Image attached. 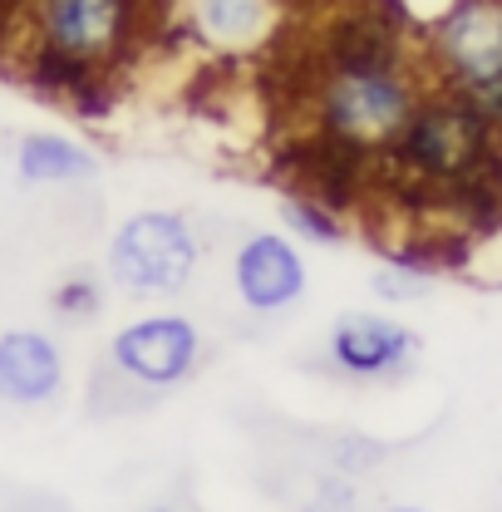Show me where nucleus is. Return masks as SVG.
<instances>
[{"label":"nucleus","mask_w":502,"mask_h":512,"mask_svg":"<svg viewBox=\"0 0 502 512\" xmlns=\"http://www.w3.org/2000/svg\"><path fill=\"white\" fill-rule=\"evenodd\" d=\"M389 158L424 188L448 192L458 202H478L502 188V128L478 114L463 94L439 84L424 94Z\"/></svg>","instance_id":"nucleus-2"},{"label":"nucleus","mask_w":502,"mask_h":512,"mask_svg":"<svg viewBox=\"0 0 502 512\" xmlns=\"http://www.w3.org/2000/svg\"><path fill=\"white\" fill-rule=\"evenodd\" d=\"M424 50L434 84L453 94L502 74V0H448L429 20Z\"/></svg>","instance_id":"nucleus-5"},{"label":"nucleus","mask_w":502,"mask_h":512,"mask_svg":"<svg viewBox=\"0 0 502 512\" xmlns=\"http://www.w3.org/2000/svg\"><path fill=\"white\" fill-rule=\"evenodd\" d=\"M30 79L89 114L94 89L143 30V0H30Z\"/></svg>","instance_id":"nucleus-1"},{"label":"nucleus","mask_w":502,"mask_h":512,"mask_svg":"<svg viewBox=\"0 0 502 512\" xmlns=\"http://www.w3.org/2000/svg\"><path fill=\"white\" fill-rule=\"evenodd\" d=\"M306 256L286 232H251L232 256V291L251 316H281L306 296Z\"/></svg>","instance_id":"nucleus-7"},{"label":"nucleus","mask_w":502,"mask_h":512,"mask_svg":"<svg viewBox=\"0 0 502 512\" xmlns=\"http://www.w3.org/2000/svg\"><path fill=\"white\" fill-rule=\"evenodd\" d=\"M188 25L207 50L247 55L276 25V0H188Z\"/></svg>","instance_id":"nucleus-10"},{"label":"nucleus","mask_w":502,"mask_h":512,"mask_svg":"<svg viewBox=\"0 0 502 512\" xmlns=\"http://www.w3.org/2000/svg\"><path fill=\"white\" fill-rule=\"evenodd\" d=\"M143 512H183V508H143Z\"/></svg>","instance_id":"nucleus-18"},{"label":"nucleus","mask_w":502,"mask_h":512,"mask_svg":"<svg viewBox=\"0 0 502 512\" xmlns=\"http://www.w3.org/2000/svg\"><path fill=\"white\" fill-rule=\"evenodd\" d=\"M281 217H286V232L311 242V247H335L345 237V217L335 202H325L320 192H296L281 202Z\"/></svg>","instance_id":"nucleus-12"},{"label":"nucleus","mask_w":502,"mask_h":512,"mask_svg":"<svg viewBox=\"0 0 502 512\" xmlns=\"http://www.w3.org/2000/svg\"><path fill=\"white\" fill-rule=\"evenodd\" d=\"M355 508H360L355 478H345V473H335V468L315 483L311 493H306V503H301V512H355Z\"/></svg>","instance_id":"nucleus-15"},{"label":"nucleus","mask_w":502,"mask_h":512,"mask_svg":"<svg viewBox=\"0 0 502 512\" xmlns=\"http://www.w3.org/2000/svg\"><path fill=\"white\" fill-rule=\"evenodd\" d=\"M197 256H202V242L183 212L143 207L114 227L104 271L124 296L153 301V296H178L188 286L192 271H197Z\"/></svg>","instance_id":"nucleus-4"},{"label":"nucleus","mask_w":502,"mask_h":512,"mask_svg":"<svg viewBox=\"0 0 502 512\" xmlns=\"http://www.w3.org/2000/svg\"><path fill=\"white\" fill-rule=\"evenodd\" d=\"M99 158L79 143V138H64V133H25L15 143V178L25 188H60V183H84L94 178Z\"/></svg>","instance_id":"nucleus-11"},{"label":"nucleus","mask_w":502,"mask_h":512,"mask_svg":"<svg viewBox=\"0 0 502 512\" xmlns=\"http://www.w3.org/2000/svg\"><path fill=\"white\" fill-rule=\"evenodd\" d=\"M424 84L409 60H365L330 64L315 89V124L320 138L360 153V158H389L394 143L424 104Z\"/></svg>","instance_id":"nucleus-3"},{"label":"nucleus","mask_w":502,"mask_h":512,"mask_svg":"<svg viewBox=\"0 0 502 512\" xmlns=\"http://www.w3.org/2000/svg\"><path fill=\"white\" fill-rule=\"evenodd\" d=\"M384 458H389V448L379 444V439H370V434H340V439L330 444V468L345 473V478H365V473H375Z\"/></svg>","instance_id":"nucleus-14"},{"label":"nucleus","mask_w":502,"mask_h":512,"mask_svg":"<svg viewBox=\"0 0 502 512\" xmlns=\"http://www.w3.org/2000/svg\"><path fill=\"white\" fill-rule=\"evenodd\" d=\"M424 281H429V271L414 266V261H404V256L375 271V291L384 301H414V296L424 291Z\"/></svg>","instance_id":"nucleus-16"},{"label":"nucleus","mask_w":502,"mask_h":512,"mask_svg":"<svg viewBox=\"0 0 502 512\" xmlns=\"http://www.w3.org/2000/svg\"><path fill=\"white\" fill-rule=\"evenodd\" d=\"M419 355V335L409 325L375 311H350L330 325V365L350 380H384L409 370Z\"/></svg>","instance_id":"nucleus-8"},{"label":"nucleus","mask_w":502,"mask_h":512,"mask_svg":"<svg viewBox=\"0 0 502 512\" xmlns=\"http://www.w3.org/2000/svg\"><path fill=\"white\" fill-rule=\"evenodd\" d=\"M197 360H202V330L173 311L128 320L109 340V365L119 370V380L138 389H173L192 380Z\"/></svg>","instance_id":"nucleus-6"},{"label":"nucleus","mask_w":502,"mask_h":512,"mask_svg":"<svg viewBox=\"0 0 502 512\" xmlns=\"http://www.w3.org/2000/svg\"><path fill=\"white\" fill-rule=\"evenodd\" d=\"M50 311L69 325H84V320H94L104 311V286L94 281V276H69L55 286V296H50Z\"/></svg>","instance_id":"nucleus-13"},{"label":"nucleus","mask_w":502,"mask_h":512,"mask_svg":"<svg viewBox=\"0 0 502 512\" xmlns=\"http://www.w3.org/2000/svg\"><path fill=\"white\" fill-rule=\"evenodd\" d=\"M379 512H424V508H414V503H389V508H379Z\"/></svg>","instance_id":"nucleus-17"},{"label":"nucleus","mask_w":502,"mask_h":512,"mask_svg":"<svg viewBox=\"0 0 502 512\" xmlns=\"http://www.w3.org/2000/svg\"><path fill=\"white\" fill-rule=\"evenodd\" d=\"M64 389V350L45 330H5L0 335V404H50Z\"/></svg>","instance_id":"nucleus-9"}]
</instances>
